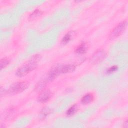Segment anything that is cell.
Wrapping results in <instances>:
<instances>
[{"label":"cell","mask_w":128,"mask_h":128,"mask_svg":"<svg viewBox=\"0 0 128 128\" xmlns=\"http://www.w3.org/2000/svg\"><path fill=\"white\" fill-rule=\"evenodd\" d=\"M40 60V56L36 54L32 56L26 64L20 67L16 71V74L18 77L26 76L30 72L34 70Z\"/></svg>","instance_id":"6da1fadb"},{"label":"cell","mask_w":128,"mask_h":128,"mask_svg":"<svg viewBox=\"0 0 128 128\" xmlns=\"http://www.w3.org/2000/svg\"><path fill=\"white\" fill-rule=\"evenodd\" d=\"M28 84L26 82H17L12 84L8 90L10 94H15L25 90L28 87Z\"/></svg>","instance_id":"7a4b0ae2"},{"label":"cell","mask_w":128,"mask_h":128,"mask_svg":"<svg viewBox=\"0 0 128 128\" xmlns=\"http://www.w3.org/2000/svg\"><path fill=\"white\" fill-rule=\"evenodd\" d=\"M127 26L126 21H124L119 24L112 31L110 35V38L111 40L114 39L120 34H122L126 28Z\"/></svg>","instance_id":"3957f363"},{"label":"cell","mask_w":128,"mask_h":128,"mask_svg":"<svg viewBox=\"0 0 128 128\" xmlns=\"http://www.w3.org/2000/svg\"><path fill=\"white\" fill-rule=\"evenodd\" d=\"M106 56V53L104 50H98L92 56L90 61L92 64H96L102 61Z\"/></svg>","instance_id":"277c9868"},{"label":"cell","mask_w":128,"mask_h":128,"mask_svg":"<svg viewBox=\"0 0 128 128\" xmlns=\"http://www.w3.org/2000/svg\"><path fill=\"white\" fill-rule=\"evenodd\" d=\"M51 96L52 94L50 90H44L40 94L38 100L41 103H45L50 100Z\"/></svg>","instance_id":"5b68a950"},{"label":"cell","mask_w":128,"mask_h":128,"mask_svg":"<svg viewBox=\"0 0 128 128\" xmlns=\"http://www.w3.org/2000/svg\"><path fill=\"white\" fill-rule=\"evenodd\" d=\"M76 66L73 64H67L65 66H60L61 74L71 72L74 70Z\"/></svg>","instance_id":"8992f818"},{"label":"cell","mask_w":128,"mask_h":128,"mask_svg":"<svg viewBox=\"0 0 128 128\" xmlns=\"http://www.w3.org/2000/svg\"><path fill=\"white\" fill-rule=\"evenodd\" d=\"M87 50V48L85 44H81L76 50V53L78 54H84L86 52Z\"/></svg>","instance_id":"52a82bcc"},{"label":"cell","mask_w":128,"mask_h":128,"mask_svg":"<svg viewBox=\"0 0 128 128\" xmlns=\"http://www.w3.org/2000/svg\"><path fill=\"white\" fill-rule=\"evenodd\" d=\"M92 100V96L91 94H88L84 96L81 100L82 103L84 104H90Z\"/></svg>","instance_id":"ba28073f"},{"label":"cell","mask_w":128,"mask_h":128,"mask_svg":"<svg viewBox=\"0 0 128 128\" xmlns=\"http://www.w3.org/2000/svg\"><path fill=\"white\" fill-rule=\"evenodd\" d=\"M77 111V106L74 104L71 106L66 112V114L68 116H72L74 115Z\"/></svg>","instance_id":"9c48e42d"},{"label":"cell","mask_w":128,"mask_h":128,"mask_svg":"<svg viewBox=\"0 0 128 128\" xmlns=\"http://www.w3.org/2000/svg\"><path fill=\"white\" fill-rule=\"evenodd\" d=\"M72 37V34L71 32H68V33L66 34L64 36V38L62 40V42L64 44H66L68 43L71 40Z\"/></svg>","instance_id":"30bf717a"},{"label":"cell","mask_w":128,"mask_h":128,"mask_svg":"<svg viewBox=\"0 0 128 128\" xmlns=\"http://www.w3.org/2000/svg\"><path fill=\"white\" fill-rule=\"evenodd\" d=\"M9 64V61L6 58H3L0 60V70L5 68Z\"/></svg>","instance_id":"8fae6325"},{"label":"cell","mask_w":128,"mask_h":128,"mask_svg":"<svg viewBox=\"0 0 128 128\" xmlns=\"http://www.w3.org/2000/svg\"><path fill=\"white\" fill-rule=\"evenodd\" d=\"M46 82H47V81L46 80H41L40 82H39V83L36 86V89L38 90H42L43 88H44L46 86Z\"/></svg>","instance_id":"7c38bea8"},{"label":"cell","mask_w":128,"mask_h":128,"mask_svg":"<svg viewBox=\"0 0 128 128\" xmlns=\"http://www.w3.org/2000/svg\"><path fill=\"white\" fill-rule=\"evenodd\" d=\"M42 14V12L38 10H36L35 11H34L31 15H30V20H33L34 19L36 18L37 17L41 16Z\"/></svg>","instance_id":"4fadbf2b"},{"label":"cell","mask_w":128,"mask_h":128,"mask_svg":"<svg viewBox=\"0 0 128 128\" xmlns=\"http://www.w3.org/2000/svg\"><path fill=\"white\" fill-rule=\"evenodd\" d=\"M50 112V111L48 108H45L44 109V108L42 110V111L41 116H42L43 118L44 117V116H46Z\"/></svg>","instance_id":"5bb4252c"},{"label":"cell","mask_w":128,"mask_h":128,"mask_svg":"<svg viewBox=\"0 0 128 128\" xmlns=\"http://www.w3.org/2000/svg\"><path fill=\"white\" fill-rule=\"evenodd\" d=\"M118 69V68L117 66H113L111 68H110L108 70V73H112L114 72H116L117 70Z\"/></svg>","instance_id":"9a60e30c"},{"label":"cell","mask_w":128,"mask_h":128,"mask_svg":"<svg viewBox=\"0 0 128 128\" xmlns=\"http://www.w3.org/2000/svg\"><path fill=\"white\" fill-rule=\"evenodd\" d=\"M124 127L125 128H128V121L126 120L125 122L124 123Z\"/></svg>","instance_id":"2e32d148"}]
</instances>
